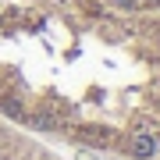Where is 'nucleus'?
I'll return each mask as SVG.
<instances>
[{
  "mask_svg": "<svg viewBox=\"0 0 160 160\" xmlns=\"http://www.w3.org/2000/svg\"><path fill=\"white\" fill-rule=\"evenodd\" d=\"M157 149H160V139L149 135V132H142V135H132V142H128V157H132V160H153Z\"/></svg>",
  "mask_w": 160,
  "mask_h": 160,
  "instance_id": "nucleus-1",
  "label": "nucleus"
},
{
  "mask_svg": "<svg viewBox=\"0 0 160 160\" xmlns=\"http://www.w3.org/2000/svg\"><path fill=\"white\" fill-rule=\"evenodd\" d=\"M110 4H114L118 11H135V7L142 4V0H110Z\"/></svg>",
  "mask_w": 160,
  "mask_h": 160,
  "instance_id": "nucleus-2",
  "label": "nucleus"
},
{
  "mask_svg": "<svg viewBox=\"0 0 160 160\" xmlns=\"http://www.w3.org/2000/svg\"><path fill=\"white\" fill-rule=\"evenodd\" d=\"M146 4H149V7H160V0H146Z\"/></svg>",
  "mask_w": 160,
  "mask_h": 160,
  "instance_id": "nucleus-3",
  "label": "nucleus"
}]
</instances>
